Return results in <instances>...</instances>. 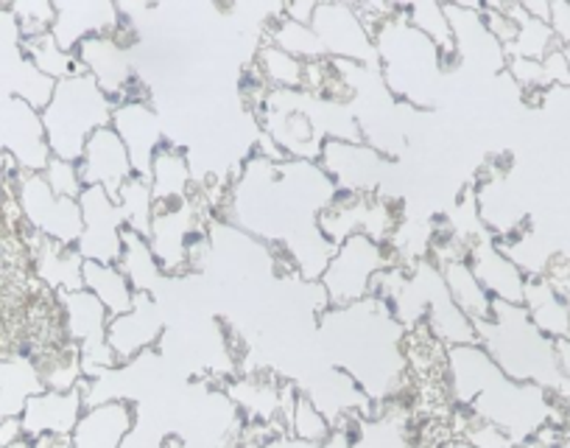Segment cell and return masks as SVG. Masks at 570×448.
I'll use <instances>...</instances> for the list:
<instances>
[{
    "label": "cell",
    "instance_id": "30",
    "mask_svg": "<svg viewBox=\"0 0 570 448\" xmlns=\"http://www.w3.org/2000/svg\"><path fill=\"white\" fill-rule=\"evenodd\" d=\"M257 65H261V79L272 85V90H303L305 87V65L308 62L285 53L272 42L257 48Z\"/></svg>",
    "mask_w": 570,
    "mask_h": 448
},
{
    "label": "cell",
    "instance_id": "40",
    "mask_svg": "<svg viewBox=\"0 0 570 448\" xmlns=\"http://www.w3.org/2000/svg\"><path fill=\"white\" fill-rule=\"evenodd\" d=\"M440 448H479V446H473V442L464 440V437H448L445 442H440Z\"/></svg>",
    "mask_w": 570,
    "mask_h": 448
},
{
    "label": "cell",
    "instance_id": "15",
    "mask_svg": "<svg viewBox=\"0 0 570 448\" xmlns=\"http://www.w3.org/2000/svg\"><path fill=\"white\" fill-rule=\"evenodd\" d=\"M445 14L453 31V48H456L459 62L470 65V68L490 70V74H498V70L507 68V48L487 29L484 7L445 3Z\"/></svg>",
    "mask_w": 570,
    "mask_h": 448
},
{
    "label": "cell",
    "instance_id": "4",
    "mask_svg": "<svg viewBox=\"0 0 570 448\" xmlns=\"http://www.w3.org/2000/svg\"><path fill=\"white\" fill-rule=\"evenodd\" d=\"M372 37H375L377 68L386 90L416 107H425L436 79L442 76L440 48L409 23L403 9L381 20L372 29Z\"/></svg>",
    "mask_w": 570,
    "mask_h": 448
},
{
    "label": "cell",
    "instance_id": "21",
    "mask_svg": "<svg viewBox=\"0 0 570 448\" xmlns=\"http://www.w3.org/2000/svg\"><path fill=\"white\" fill-rule=\"evenodd\" d=\"M468 264L473 266L475 277H479L481 286L487 289V294H490L492 300H498V303L523 305L525 281H529V277H525L523 272H520V266L503 253L498 238L481 236L479 242L470 244Z\"/></svg>",
    "mask_w": 570,
    "mask_h": 448
},
{
    "label": "cell",
    "instance_id": "14",
    "mask_svg": "<svg viewBox=\"0 0 570 448\" xmlns=\"http://www.w3.org/2000/svg\"><path fill=\"white\" fill-rule=\"evenodd\" d=\"M0 146L18 172H42L51 160L40 113L12 96H0Z\"/></svg>",
    "mask_w": 570,
    "mask_h": 448
},
{
    "label": "cell",
    "instance_id": "17",
    "mask_svg": "<svg viewBox=\"0 0 570 448\" xmlns=\"http://www.w3.org/2000/svg\"><path fill=\"white\" fill-rule=\"evenodd\" d=\"M85 409V387H73V390H48L46 387V390L35 392L20 412L23 435L29 440L70 437Z\"/></svg>",
    "mask_w": 570,
    "mask_h": 448
},
{
    "label": "cell",
    "instance_id": "11",
    "mask_svg": "<svg viewBox=\"0 0 570 448\" xmlns=\"http://www.w3.org/2000/svg\"><path fill=\"white\" fill-rule=\"evenodd\" d=\"M205 233L207 231L199 227L196 202L188 196V199L171 202V205H157L151 231L146 238H149L151 253H155L166 277H174L190 270V247Z\"/></svg>",
    "mask_w": 570,
    "mask_h": 448
},
{
    "label": "cell",
    "instance_id": "35",
    "mask_svg": "<svg viewBox=\"0 0 570 448\" xmlns=\"http://www.w3.org/2000/svg\"><path fill=\"white\" fill-rule=\"evenodd\" d=\"M9 9L18 18L23 40L48 35L53 26V18H57V3H51V0H18V3H9Z\"/></svg>",
    "mask_w": 570,
    "mask_h": 448
},
{
    "label": "cell",
    "instance_id": "31",
    "mask_svg": "<svg viewBox=\"0 0 570 448\" xmlns=\"http://www.w3.org/2000/svg\"><path fill=\"white\" fill-rule=\"evenodd\" d=\"M23 53L29 57V62L35 65L40 74H46L48 79H53V81L68 79V76H76V74H85V70L79 68V62H76L73 53L62 51V48L57 46V40L51 37V31H48V35L29 37V40H23Z\"/></svg>",
    "mask_w": 570,
    "mask_h": 448
},
{
    "label": "cell",
    "instance_id": "37",
    "mask_svg": "<svg viewBox=\"0 0 570 448\" xmlns=\"http://www.w3.org/2000/svg\"><path fill=\"white\" fill-rule=\"evenodd\" d=\"M350 426H338V429L331 435V440L322 442V446H308V442H299L288 435V437H274V440H266L263 442V448H350Z\"/></svg>",
    "mask_w": 570,
    "mask_h": 448
},
{
    "label": "cell",
    "instance_id": "22",
    "mask_svg": "<svg viewBox=\"0 0 570 448\" xmlns=\"http://www.w3.org/2000/svg\"><path fill=\"white\" fill-rule=\"evenodd\" d=\"M137 423V403L126 398L90 403L70 435V448H120Z\"/></svg>",
    "mask_w": 570,
    "mask_h": 448
},
{
    "label": "cell",
    "instance_id": "16",
    "mask_svg": "<svg viewBox=\"0 0 570 448\" xmlns=\"http://www.w3.org/2000/svg\"><path fill=\"white\" fill-rule=\"evenodd\" d=\"M112 129L120 135L126 149H129L131 168H135L137 177L149 179L151 160H155L157 149L168 140L163 135L155 107L146 98H129V101L115 104Z\"/></svg>",
    "mask_w": 570,
    "mask_h": 448
},
{
    "label": "cell",
    "instance_id": "2",
    "mask_svg": "<svg viewBox=\"0 0 570 448\" xmlns=\"http://www.w3.org/2000/svg\"><path fill=\"white\" fill-rule=\"evenodd\" d=\"M320 337L333 368L344 370L372 403L397 401L409 373L405 328L377 294L353 305L325 309Z\"/></svg>",
    "mask_w": 570,
    "mask_h": 448
},
{
    "label": "cell",
    "instance_id": "34",
    "mask_svg": "<svg viewBox=\"0 0 570 448\" xmlns=\"http://www.w3.org/2000/svg\"><path fill=\"white\" fill-rule=\"evenodd\" d=\"M285 423L292 426L294 440L308 442V446H322V442L331 440V435L336 431L333 429L331 420L322 415V409L316 407V403L311 401L305 392H297V398H294V407H292V412H288V420H285Z\"/></svg>",
    "mask_w": 570,
    "mask_h": 448
},
{
    "label": "cell",
    "instance_id": "29",
    "mask_svg": "<svg viewBox=\"0 0 570 448\" xmlns=\"http://www.w3.org/2000/svg\"><path fill=\"white\" fill-rule=\"evenodd\" d=\"M118 266L124 270V275L129 277V283L135 286V292L155 294L160 292V283L166 281V272L157 264L155 253L149 247V238L140 236V233L124 231V255H120Z\"/></svg>",
    "mask_w": 570,
    "mask_h": 448
},
{
    "label": "cell",
    "instance_id": "28",
    "mask_svg": "<svg viewBox=\"0 0 570 448\" xmlns=\"http://www.w3.org/2000/svg\"><path fill=\"white\" fill-rule=\"evenodd\" d=\"M440 270L442 277H445V286L448 292H451L453 303H456L473 322L490 320L492 303H495V300H492L490 294H487V289L481 286V281L475 277L468 259L445 261V264H440Z\"/></svg>",
    "mask_w": 570,
    "mask_h": 448
},
{
    "label": "cell",
    "instance_id": "5",
    "mask_svg": "<svg viewBox=\"0 0 570 448\" xmlns=\"http://www.w3.org/2000/svg\"><path fill=\"white\" fill-rule=\"evenodd\" d=\"M115 101L87 74L59 79L53 96L40 109L51 157L79 163L92 133L112 124Z\"/></svg>",
    "mask_w": 570,
    "mask_h": 448
},
{
    "label": "cell",
    "instance_id": "1",
    "mask_svg": "<svg viewBox=\"0 0 570 448\" xmlns=\"http://www.w3.org/2000/svg\"><path fill=\"white\" fill-rule=\"evenodd\" d=\"M336 194V183L316 160H268L252 152L227 196V211L235 227L283 250L292 270L314 283L336 253L320 227Z\"/></svg>",
    "mask_w": 570,
    "mask_h": 448
},
{
    "label": "cell",
    "instance_id": "23",
    "mask_svg": "<svg viewBox=\"0 0 570 448\" xmlns=\"http://www.w3.org/2000/svg\"><path fill=\"white\" fill-rule=\"evenodd\" d=\"M350 448H425V442L414 437L409 409L389 401L350 426Z\"/></svg>",
    "mask_w": 570,
    "mask_h": 448
},
{
    "label": "cell",
    "instance_id": "19",
    "mask_svg": "<svg viewBox=\"0 0 570 448\" xmlns=\"http://www.w3.org/2000/svg\"><path fill=\"white\" fill-rule=\"evenodd\" d=\"M79 174L85 185H101L115 202H118L120 188L135 177L131 157L120 135L115 133L112 124L90 135L85 146V155L79 160Z\"/></svg>",
    "mask_w": 570,
    "mask_h": 448
},
{
    "label": "cell",
    "instance_id": "12",
    "mask_svg": "<svg viewBox=\"0 0 570 448\" xmlns=\"http://www.w3.org/2000/svg\"><path fill=\"white\" fill-rule=\"evenodd\" d=\"M163 337H166V314L155 294L137 292L131 309L109 316L107 322V342L118 368L131 364L142 353L155 351Z\"/></svg>",
    "mask_w": 570,
    "mask_h": 448
},
{
    "label": "cell",
    "instance_id": "6",
    "mask_svg": "<svg viewBox=\"0 0 570 448\" xmlns=\"http://www.w3.org/2000/svg\"><path fill=\"white\" fill-rule=\"evenodd\" d=\"M559 401L557 396H551L548 390L537 384H525V381H514L498 368V373L492 376L484 384V390L475 396V401L470 403L468 412L473 418L484 420V423L501 429L514 446H525L531 437L540 429L551 423H562L559 418Z\"/></svg>",
    "mask_w": 570,
    "mask_h": 448
},
{
    "label": "cell",
    "instance_id": "26",
    "mask_svg": "<svg viewBox=\"0 0 570 448\" xmlns=\"http://www.w3.org/2000/svg\"><path fill=\"white\" fill-rule=\"evenodd\" d=\"M151 194L157 205H171L190 196V160L177 144L166 140L151 160Z\"/></svg>",
    "mask_w": 570,
    "mask_h": 448
},
{
    "label": "cell",
    "instance_id": "39",
    "mask_svg": "<svg viewBox=\"0 0 570 448\" xmlns=\"http://www.w3.org/2000/svg\"><path fill=\"white\" fill-rule=\"evenodd\" d=\"M35 448H70V437H40V440H31Z\"/></svg>",
    "mask_w": 570,
    "mask_h": 448
},
{
    "label": "cell",
    "instance_id": "3",
    "mask_svg": "<svg viewBox=\"0 0 570 448\" xmlns=\"http://www.w3.org/2000/svg\"><path fill=\"white\" fill-rule=\"evenodd\" d=\"M479 345L492 357V362L514 381L537 384L557 396L570 398V376L559 364L557 342L529 320L523 305L492 303L490 320L475 322Z\"/></svg>",
    "mask_w": 570,
    "mask_h": 448
},
{
    "label": "cell",
    "instance_id": "8",
    "mask_svg": "<svg viewBox=\"0 0 570 448\" xmlns=\"http://www.w3.org/2000/svg\"><path fill=\"white\" fill-rule=\"evenodd\" d=\"M14 202L20 207L23 224L31 233L51 242L65 244V247H76L81 236V207L79 199H68V196L53 194L51 185L46 183L42 172H18L12 174Z\"/></svg>",
    "mask_w": 570,
    "mask_h": 448
},
{
    "label": "cell",
    "instance_id": "38",
    "mask_svg": "<svg viewBox=\"0 0 570 448\" xmlns=\"http://www.w3.org/2000/svg\"><path fill=\"white\" fill-rule=\"evenodd\" d=\"M23 423L20 418H7L0 420V446H12V442L23 440Z\"/></svg>",
    "mask_w": 570,
    "mask_h": 448
},
{
    "label": "cell",
    "instance_id": "24",
    "mask_svg": "<svg viewBox=\"0 0 570 448\" xmlns=\"http://www.w3.org/2000/svg\"><path fill=\"white\" fill-rule=\"evenodd\" d=\"M29 244L31 264H35V272L37 277H40L42 286L51 289L53 294L81 289V266H85V259L79 255V250L65 247V244L42 238L37 236V233H31Z\"/></svg>",
    "mask_w": 570,
    "mask_h": 448
},
{
    "label": "cell",
    "instance_id": "33",
    "mask_svg": "<svg viewBox=\"0 0 570 448\" xmlns=\"http://www.w3.org/2000/svg\"><path fill=\"white\" fill-rule=\"evenodd\" d=\"M268 42L283 48V51L292 53V57L303 59V62H320V59H327L320 40H316L314 29L303 23H294V20L283 18V14H279V20H272V26H268Z\"/></svg>",
    "mask_w": 570,
    "mask_h": 448
},
{
    "label": "cell",
    "instance_id": "27",
    "mask_svg": "<svg viewBox=\"0 0 570 448\" xmlns=\"http://www.w3.org/2000/svg\"><path fill=\"white\" fill-rule=\"evenodd\" d=\"M81 289H87L109 311V316L129 311L137 294L118 264H96V261H85L81 266Z\"/></svg>",
    "mask_w": 570,
    "mask_h": 448
},
{
    "label": "cell",
    "instance_id": "13",
    "mask_svg": "<svg viewBox=\"0 0 570 448\" xmlns=\"http://www.w3.org/2000/svg\"><path fill=\"white\" fill-rule=\"evenodd\" d=\"M316 163L344 194H377L386 172V155L366 140L327 138Z\"/></svg>",
    "mask_w": 570,
    "mask_h": 448
},
{
    "label": "cell",
    "instance_id": "7",
    "mask_svg": "<svg viewBox=\"0 0 570 448\" xmlns=\"http://www.w3.org/2000/svg\"><path fill=\"white\" fill-rule=\"evenodd\" d=\"M392 266V253L383 242L355 233V236L344 238L336 244L331 264L322 272L320 283L325 289L327 309H338V305H353L358 300L370 298L375 292V281L381 272Z\"/></svg>",
    "mask_w": 570,
    "mask_h": 448
},
{
    "label": "cell",
    "instance_id": "9",
    "mask_svg": "<svg viewBox=\"0 0 570 448\" xmlns=\"http://www.w3.org/2000/svg\"><path fill=\"white\" fill-rule=\"evenodd\" d=\"M316 40L327 59H342V62L364 65V68H377L375 37L370 26L358 14V9L347 3H316L314 20H311Z\"/></svg>",
    "mask_w": 570,
    "mask_h": 448
},
{
    "label": "cell",
    "instance_id": "41",
    "mask_svg": "<svg viewBox=\"0 0 570 448\" xmlns=\"http://www.w3.org/2000/svg\"><path fill=\"white\" fill-rule=\"evenodd\" d=\"M0 448H35V442H31L29 437H23V440L12 442V446H0Z\"/></svg>",
    "mask_w": 570,
    "mask_h": 448
},
{
    "label": "cell",
    "instance_id": "25",
    "mask_svg": "<svg viewBox=\"0 0 570 448\" xmlns=\"http://www.w3.org/2000/svg\"><path fill=\"white\" fill-rule=\"evenodd\" d=\"M40 390H46V384L35 357L0 351V420L20 418L26 401Z\"/></svg>",
    "mask_w": 570,
    "mask_h": 448
},
{
    "label": "cell",
    "instance_id": "18",
    "mask_svg": "<svg viewBox=\"0 0 570 448\" xmlns=\"http://www.w3.org/2000/svg\"><path fill=\"white\" fill-rule=\"evenodd\" d=\"M73 57L79 62V68L87 76H92L96 85L115 104L124 101L126 92H129V85L137 79L129 65V51H126V46L115 35L87 37V40H81L76 46Z\"/></svg>",
    "mask_w": 570,
    "mask_h": 448
},
{
    "label": "cell",
    "instance_id": "36",
    "mask_svg": "<svg viewBox=\"0 0 570 448\" xmlns=\"http://www.w3.org/2000/svg\"><path fill=\"white\" fill-rule=\"evenodd\" d=\"M42 177L51 185L53 194L68 196V199H79V194L85 191V183H81L79 163L62 160V157H51L48 166L42 168Z\"/></svg>",
    "mask_w": 570,
    "mask_h": 448
},
{
    "label": "cell",
    "instance_id": "10",
    "mask_svg": "<svg viewBox=\"0 0 570 448\" xmlns=\"http://www.w3.org/2000/svg\"><path fill=\"white\" fill-rule=\"evenodd\" d=\"M81 236L76 250L85 261L96 264H118L124 255L126 222L120 207L101 185H85L79 194Z\"/></svg>",
    "mask_w": 570,
    "mask_h": 448
},
{
    "label": "cell",
    "instance_id": "32",
    "mask_svg": "<svg viewBox=\"0 0 570 448\" xmlns=\"http://www.w3.org/2000/svg\"><path fill=\"white\" fill-rule=\"evenodd\" d=\"M118 207L129 231L140 233V236H149L151 218H155V207H157L149 179L137 177L135 174V177L120 188Z\"/></svg>",
    "mask_w": 570,
    "mask_h": 448
},
{
    "label": "cell",
    "instance_id": "20",
    "mask_svg": "<svg viewBox=\"0 0 570 448\" xmlns=\"http://www.w3.org/2000/svg\"><path fill=\"white\" fill-rule=\"evenodd\" d=\"M124 26L120 9L109 0H62L57 3L51 37L62 51H76L81 40L96 35H115Z\"/></svg>",
    "mask_w": 570,
    "mask_h": 448
}]
</instances>
